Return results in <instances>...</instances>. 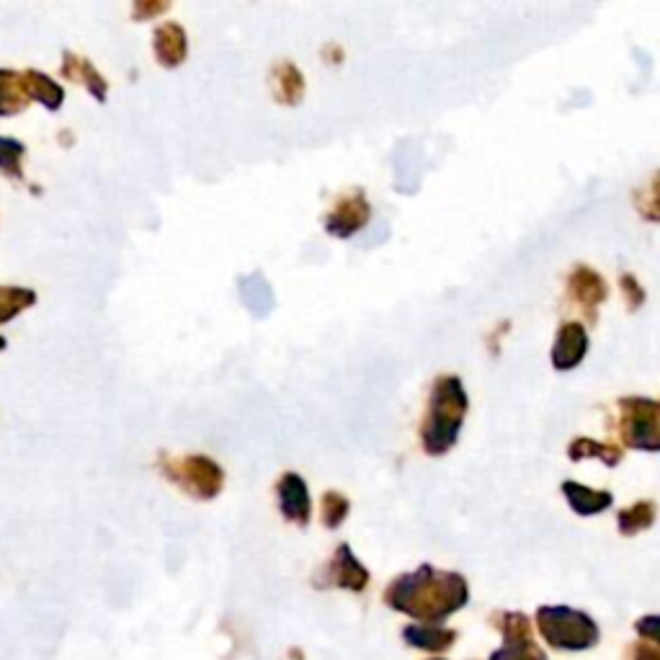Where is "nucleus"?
<instances>
[{
    "label": "nucleus",
    "instance_id": "obj_4",
    "mask_svg": "<svg viewBox=\"0 0 660 660\" xmlns=\"http://www.w3.org/2000/svg\"><path fill=\"white\" fill-rule=\"evenodd\" d=\"M588 351V333L581 322H566L555 335L553 367L557 371H568L583 361Z\"/></svg>",
    "mask_w": 660,
    "mask_h": 660
},
{
    "label": "nucleus",
    "instance_id": "obj_1",
    "mask_svg": "<svg viewBox=\"0 0 660 660\" xmlns=\"http://www.w3.org/2000/svg\"><path fill=\"white\" fill-rule=\"evenodd\" d=\"M467 416V392L459 377H442L433 384L423 421V446L429 454L449 452L459 439Z\"/></svg>",
    "mask_w": 660,
    "mask_h": 660
},
{
    "label": "nucleus",
    "instance_id": "obj_10",
    "mask_svg": "<svg viewBox=\"0 0 660 660\" xmlns=\"http://www.w3.org/2000/svg\"><path fill=\"white\" fill-rule=\"evenodd\" d=\"M622 289H624V297H627V305L632 309H637L645 302V292L643 287H639V281L632 277V274H624L622 277Z\"/></svg>",
    "mask_w": 660,
    "mask_h": 660
},
{
    "label": "nucleus",
    "instance_id": "obj_3",
    "mask_svg": "<svg viewBox=\"0 0 660 660\" xmlns=\"http://www.w3.org/2000/svg\"><path fill=\"white\" fill-rule=\"evenodd\" d=\"M568 297L586 313V318L591 322H594L598 305L609 297V287L607 281L598 277L594 268L575 266L568 277Z\"/></svg>",
    "mask_w": 660,
    "mask_h": 660
},
{
    "label": "nucleus",
    "instance_id": "obj_8",
    "mask_svg": "<svg viewBox=\"0 0 660 660\" xmlns=\"http://www.w3.org/2000/svg\"><path fill=\"white\" fill-rule=\"evenodd\" d=\"M637 212L650 223H660V170H656L650 183L635 194Z\"/></svg>",
    "mask_w": 660,
    "mask_h": 660
},
{
    "label": "nucleus",
    "instance_id": "obj_2",
    "mask_svg": "<svg viewBox=\"0 0 660 660\" xmlns=\"http://www.w3.org/2000/svg\"><path fill=\"white\" fill-rule=\"evenodd\" d=\"M619 433L630 449L660 452V403L650 397L619 401Z\"/></svg>",
    "mask_w": 660,
    "mask_h": 660
},
{
    "label": "nucleus",
    "instance_id": "obj_5",
    "mask_svg": "<svg viewBox=\"0 0 660 660\" xmlns=\"http://www.w3.org/2000/svg\"><path fill=\"white\" fill-rule=\"evenodd\" d=\"M562 493H566L570 508H573V511H578L581 516L607 511V508L611 506V493L591 491V487L581 485V483H573V480L562 483Z\"/></svg>",
    "mask_w": 660,
    "mask_h": 660
},
{
    "label": "nucleus",
    "instance_id": "obj_7",
    "mask_svg": "<svg viewBox=\"0 0 660 660\" xmlns=\"http://www.w3.org/2000/svg\"><path fill=\"white\" fill-rule=\"evenodd\" d=\"M307 506L305 483L300 478H294V474H289V478H284V483H281V508H284L289 519H300V516L305 519Z\"/></svg>",
    "mask_w": 660,
    "mask_h": 660
},
{
    "label": "nucleus",
    "instance_id": "obj_11",
    "mask_svg": "<svg viewBox=\"0 0 660 660\" xmlns=\"http://www.w3.org/2000/svg\"><path fill=\"white\" fill-rule=\"evenodd\" d=\"M21 153V144L11 140H0V165H13V155Z\"/></svg>",
    "mask_w": 660,
    "mask_h": 660
},
{
    "label": "nucleus",
    "instance_id": "obj_9",
    "mask_svg": "<svg viewBox=\"0 0 660 660\" xmlns=\"http://www.w3.org/2000/svg\"><path fill=\"white\" fill-rule=\"evenodd\" d=\"M652 519H656V506L650 500H643V504H635L627 511L619 513V526H622L624 534H632L637 529L650 526Z\"/></svg>",
    "mask_w": 660,
    "mask_h": 660
},
{
    "label": "nucleus",
    "instance_id": "obj_6",
    "mask_svg": "<svg viewBox=\"0 0 660 660\" xmlns=\"http://www.w3.org/2000/svg\"><path fill=\"white\" fill-rule=\"evenodd\" d=\"M568 454H570V459H573V462H578V459L594 457V459H601V462H607L609 467H617L619 462H622V457H624V452L619 449L617 444L594 442V439H586V436L575 439V442L570 444Z\"/></svg>",
    "mask_w": 660,
    "mask_h": 660
}]
</instances>
